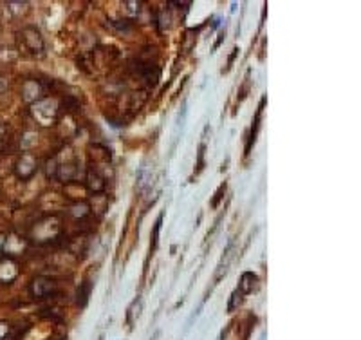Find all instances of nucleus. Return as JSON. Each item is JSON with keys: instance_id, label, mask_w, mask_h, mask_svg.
Returning a JSON list of instances; mask_svg holds the SVG:
<instances>
[{"instance_id": "7ed1b4c3", "label": "nucleus", "mask_w": 361, "mask_h": 340, "mask_svg": "<svg viewBox=\"0 0 361 340\" xmlns=\"http://www.w3.org/2000/svg\"><path fill=\"white\" fill-rule=\"evenodd\" d=\"M90 282H85V284L79 286L78 290V304L83 308V306H87V300H89V295H90Z\"/></svg>"}, {"instance_id": "423d86ee", "label": "nucleus", "mask_w": 361, "mask_h": 340, "mask_svg": "<svg viewBox=\"0 0 361 340\" xmlns=\"http://www.w3.org/2000/svg\"><path fill=\"white\" fill-rule=\"evenodd\" d=\"M226 192V183H222V185L218 186V190H217V194H215V197H213V201H212V208H217L218 206V201L222 199V194Z\"/></svg>"}, {"instance_id": "f03ea898", "label": "nucleus", "mask_w": 361, "mask_h": 340, "mask_svg": "<svg viewBox=\"0 0 361 340\" xmlns=\"http://www.w3.org/2000/svg\"><path fill=\"white\" fill-rule=\"evenodd\" d=\"M257 275L255 273H251V271H246V273H242V279H240V284H238L237 290L242 293V295H246V293H251L253 291V286H255V282H257Z\"/></svg>"}, {"instance_id": "0eeeda50", "label": "nucleus", "mask_w": 361, "mask_h": 340, "mask_svg": "<svg viewBox=\"0 0 361 340\" xmlns=\"http://www.w3.org/2000/svg\"><path fill=\"white\" fill-rule=\"evenodd\" d=\"M237 55H238V49H233V55L229 56V60H228V69H229V67H231L233 60H235V56H237ZM228 69H226V71H228Z\"/></svg>"}, {"instance_id": "20e7f679", "label": "nucleus", "mask_w": 361, "mask_h": 340, "mask_svg": "<svg viewBox=\"0 0 361 340\" xmlns=\"http://www.w3.org/2000/svg\"><path fill=\"white\" fill-rule=\"evenodd\" d=\"M161 225H163V214L159 215L157 221H155V226H153V234H152V250L157 248V241H159V232H161Z\"/></svg>"}, {"instance_id": "f257e3e1", "label": "nucleus", "mask_w": 361, "mask_h": 340, "mask_svg": "<svg viewBox=\"0 0 361 340\" xmlns=\"http://www.w3.org/2000/svg\"><path fill=\"white\" fill-rule=\"evenodd\" d=\"M264 103H266V98H262V101H260V105H258L257 114H255V121H253L251 136H249V141H247V145H246V156L249 154V152H251V145H253V143H255V140H257V134H258V130H260V120H262Z\"/></svg>"}, {"instance_id": "39448f33", "label": "nucleus", "mask_w": 361, "mask_h": 340, "mask_svg": "<svg viewBox=\"0 0 361 340\" xmlns=\"http://www.w3.org/2000/svg\"><path fill=\"white\" fill-rule=\"evenodd\" d=\"M242 300H244V297H242V293L238 290H235L233 291V295H231V300H229V304H228V311H233L237 306H240L242 304Z\"/></svg>"}]
</instances>
